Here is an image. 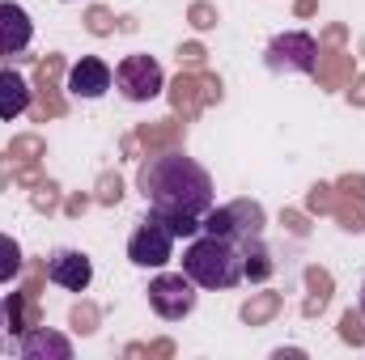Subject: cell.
Listing matches in <instances>:
<instances>
[{
    "mask_svg": "<svg viewBox=\"0 0 365 360\" xmlns=\"http://www.w3.org/2000/svg\"><path fill=\"white\" fill-rule=\"evenodd\" d=\"M136 191L145 195L149 212H158L175 238H195L200 233V221L212 212L217 203V186L212 174L187 157V153H162V157H149L140 170H136Z\"/></svg>",
    "mask_w": 365,
    "mask_h": 360,
    "instance_id": "1",
    "label": "cell"
},
{
    "mask_svg": "<svg viewBox=\"0 0 365 360\" xmlns=\"http://www.w3.org/2000/svg\"><path fill=\"white\" fill-rule=\"evenodd\" d=\"M255 246V242H251ZM242 242L225 238V233H195L182 250V275L195 284V288H208V292H221V288H234L247 280V250Z\"/></svg>",
    "mask_w": 365,
    "mask_h": 360,
    "instance_id": "2",
    "label": "cell"
},
{
    "mask_svg": "<svg viewBox=\"0 0 365 360\" xmlns=\"http://www.w3.org/2000/svg\"><path fill=\"white\" fill-rule=\"evenodd\" d=\"M264 64L276 77H314L319 73V43L306 30H284L264 47Z\"/></svg>",
    "mask_w": 365,
    "mask_h": 360,
    "instance_id": "3",
    "label": "cell"
},
{
    "mask_svg": "<svg viewBox=\"0 0 365 360\" xmlns=\"http://www.w3.org/2000/svg\"><path fill=\"white\" fill-rule=\"evenodd\" d=\"M175 229L158 216V212H145L140 221H136V229H132V238H128V259L136 263V268H166L170 259H175Z\"/></svg>",
    "mask_w": 365,
    "mask_h": 360,
    "instance_id": "4",
    "label": "cell"
},
{
    "mask_svg": "<svg viewBox=\"0 0 365 360\" xmlns=\"http://www.w3.org/2000/svg\"><path fill=\"white\" fill-rule=\"evenodd\" d=\"M149 309L166 322H182L187 314H195V301H200V288L182 275V271H162L149 280Z\"/></svg>",
    "mask_w": 365,
    "mask_h": 360,
    "instance_id": "5",
    "label": "cell"
},
{
    "mask_svg": "<svg viewBox=\"0 0 365 360\" xmlns=\"http://www.w3.org/2000/svg\"><path fill=\"white\" fill-rule=\"evenodd\" d=\"M115 90L123 93L128 102H153L158 93L166 90V73L153 55L145 51H132L115 64Z\"/></svg>",
    "mask_w": 365,
    "mask_h": 360,
    "instance_id": "6",
    "label": "cell"
},
{
    "mask_svg": "<svg viewBox=\"0 0 365 360\" xmlns=\"http://www.w3.org/2000/svg\"><path fill=\"white\" fill-rule=\"evenodd\" d=\"M200 229L225 233V238L251 246V242H259V233H264V212H259V203H247V199H242V203H230V208H217V203H212V212L200 221Z\"/></svg>",
    "mask_w": 365,
    "mask_h": 360,
    "instance_id": "7",
    "label": "cell"
},
{
    "mask_svg": "<svg viewBox=\"0 0 365 360\" xmlns=\"http://www.w3.org/2000/svg\"><path fill=\"white\" fill-rule=\"evenodd\" d=\"M47 280L64 292H86L93 284V263L86 250H73V246H60L47 255Z\"/></svg>",
    "mask_w": 365,
    "mask_h": 360,
    "instance_id": "8",
    "label": "cell"
},
{
    "mask_svg": "<svg viewBox=\"0 0 365 360\" xmlns=\"http://www.w3.org/2000/svg\"><path fill=\"white\" fill-rule=\"evenodd\" d=\"M115 85V73H110V64L106 60H98V55H81L73 68H68V93L73 97H102V93Z\"/></svg>",
    "mask_w": 365,
    "mask_h": 360,
    "instance_id": "9",
    "label": "cell"
},
{
    "mask_svg": "<svg viewBox=\"0 0 365 360\" xmlns=\"http://www.w3.org/2000/svg\"><path fill=\"white\" fill-rule=\"evenodd\" d=\"M34 38V21L17 0H0V55H21Z\"/></svg>",
    "mask_w": 365,
    "mask_h": 360,
    "instance_id": "10",
    "label": "cell"
},
{
    "mask_svg": "<svg viewBox=\"0 0 365 360\" xmlns=\"http://www.w3.org/2000/svg\"><path fill=\"white\" fill-rule=\"evenodd\" d=\"M17 352L26 360H68L73 356V344L64 339V335H56V331H47V327H30L21 339H17Z\"/></svg>",
    "mask_w": 365,
    "mask_h": 360,
    "instance_id": "11",
    "label": "cell"
},
{
    "mask_svg": "<svg viewBox=\"0 0 365 360\" xmlns=\"http://www.w3.org/2000/svg\"><path fill=\"white\" fill-rule=\"evenodd\" d=\"M30 110V85L21 73L0 68V123H13Z\"/></svg>",
    "mask_w": 365,
    "mask_h": 360,
    "instance_id": "12",
    "label": "cell"
},
{
    "mask_svg": "<svg viewBox=\"0 0 365 360\" xmlns=\"http://www.w3.org/2000/svg\"><path fill=\"white\" fill-rule=\"evenodd\" d=\"M17 275H21V246L9 233H0V284H9Z\"/></svg>",
    "mask_w": 365,
    "mask_h": 360,
    "instance_id": "13",
    "label": "cell"
},
{
    "mask_svg": "<svg viewBox=\"0 0 365 360\" xmlns=\"http://www.w3.org/2000/svg\"><path fill=\"white\" fill-rule=\"evenodd\" d=\"M4 335H9V305L0 301V348H4Z\"/></svg>",
    "mask_w": 365,
    "mask_h": 360,
    "instance_id": "14",
    "label": "cell"
},
{
    "mask_svg": "<svg viewBox=\"0 0 365 360\" xmlns=\"http://www.w3.org/2000/svg\"><path fill=\"white\" fill-rule=\"evenodd\" d=\"M357 301H361V314H365V280H361V297H357Z\"/></svg>",
    "mask_w": 365,
    "mask_h": 360,
    "instance_id": "15",
    "label": "cell"
},
{
    "mask_svg": "<svg viewBox=\"0 0 365 360\" xmlns=\"http://www.w3.org/2000/svg\"><path fill=\"white\" fill-rule=\"evenodd\" d=\"M64 4H81V0H64Z\"/></svg>",
    "mask_w": 365,
    "mask_h": 360,
    "instance_id": "16",
    "label": "cell"
}]
</instances>
